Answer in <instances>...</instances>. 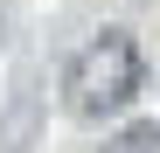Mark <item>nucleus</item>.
Returning <instances> with one entry per match:
<instances>
[{"label":"nucleus","instance_id":"f257e3e1","mask_svg":"<svg viewBox=\"0 0 160 153\" xmlns=\"http://www.w3.org/2000/svg\"><path fill=\"white\" fill-rule=\"evenodd\" d=\"M132 91H139V49H132V35L104 28L98 42L77 49V63H70V105L84 118H104V111L132 105Z\"/></svg>","mask_w":160,"mask_h":153},{"label":"nucleus","instance_id":"f03ea898","mask_svg":"<svg viewBox=\"0 0 160 153\" xmlns=\"http://www.w3.org/2000/svg\"><path fill=\"white\" fill-rule=\"evenodd\" d=\"M104 153H160V125H125Z\"/></svg>","mask_w":160,"mask_h":153}]
</instances>
